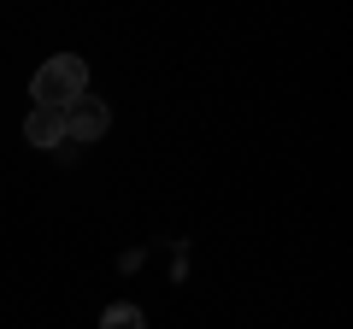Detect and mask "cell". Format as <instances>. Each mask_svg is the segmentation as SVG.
I'll use <instances>...</instances> for the list:
<instances>
[{"mask_svg": "<svg viewBox=\"0 0 353 329\" xmlns=\"http://www.w3.org/2000/svg\"><path fill=\"white\" fill-rule=\"evenodd\" d=\"M106 124H112V112H106L94 94H83V100L65 112V136H71V141H101V136H106Z\"/></svg>", "mask_w": 353, "mask_h": 329, "instance_id": "2", "label": "cell"}, {"mask_svg": "<svg viewBox=\"0 0 353 329\" xmlns=\"http://www.w3.org/2000/svg\"><path fill=\"white\" fill-rule=\"evenodd\" d=\"M30 94H36V106H53V112H71V106L88 94V65L77 59V53H59V59H48V65L36 71Z\"/></svg>", "mask_w": 353, "mask_h": 329, "instance_id": "1", "label": "cell"}, {"mask_svg": "<svg viewBox=\"0 0 353 329\" xmlns=\"http://www.w3.org/2000/svg\"><path fill=\"white\" fill-rule=\"evenodd\" d=\"M101 329H148V317H141V306H106V317H101Z\"/></svg>", "mask_w": 353, "mask_h": 329, "instance_id": "4", "label": "cell"}, {"mask_svg": "<svg viewBox=\"0 0 353 329\" xmlns=\"http://www.w3.org/2000/svg\"><path fill=\"white\" fill-rule=\"evenodd\" d=\"M24 136L36 141V147H59V141H71V136H65V112H53V106H30Z\"/></svg>", "mask_w": 353, "mask_h": 329, "instance_id": "3", "label": "cell"}]
</instances>
